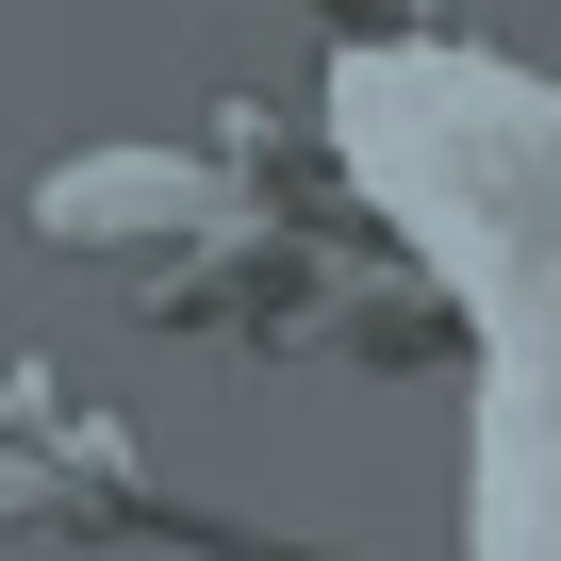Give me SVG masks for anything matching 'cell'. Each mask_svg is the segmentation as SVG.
<instances>
[{"label":"cell","instance_id":"obj_1","mask_svg":"<svg viewBox=\"0 0 561 561\" xmlns=\"http://www.w3.org/2000/svg\"><path fill=\"white\" fill-rule=\"evenodd\" d=\"M34 231L165 248V231H231V182H215V149H67V165H34Z\"/></svg>","mask_w":561,"mask_h":561}]
</instances>
